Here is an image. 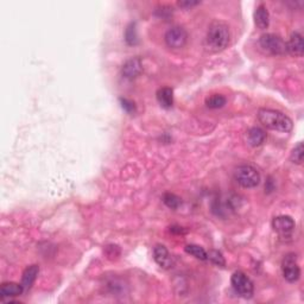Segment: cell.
I'll return each instance as SVG.
<instances>
[{"label": "cell", "instance_id": "1", "mask_svg": "<svg viewBox=\"0 0 304 304\" xmlns=\"http://www.w3.org/2000/svg\"><path fill=\"white\" fill-rule=\"evenodd\" d=\"M231 41V30L225 21L215 19L208 27L206 36V48L213 53L225 50Z\"/></svg>", "mask_w": 304, "mask_h": 304}, {"label": "cell", "instance_id": "2", "mask_svg": "<svg viewBox=\"0 0 304 304\" xmlns=\"http://www.w3.org/2000/svg\"><path fill=\"white\" fill-rule=\"evenodd\" d=\"M258 119L266 129L278 132H290L294 128V122L283 112L270 110V108H260L258 111Z\"/></svg>", "mask_w": 304, "mask_h": 304}, {"label": "cell", "instance_id": "3", "mask_svg": "<svg viewBox=\"0 0 304 304\" xmlns=\"http://www.w3.org/2000/svg\"><path fill=\"white\" fill-rule=\"evenodd\" d=\"M234 180L245 189H252L259 186L260 173L255 166L248 164L239 165L234 171Z\"/></svg>", "mask_w": 304, "mask_h": 304}, {"label": "cell", "instance_id": "4", "mask_svg": "<svg viewBox=\"0 0 304 304\" xmlns=\"http://www.w3.org/2000/svg\"><path fill=\"white\" fill-rule=\"evenodd\" d=\"M259 44L264 52L273 56H283L287 54V42L281 36L274 34H264L260 36Z\"/></svg>", "mask_w": 304, "mask_h": 304}, {"label": "cell", "instance_id": "5", "mask_svg": "<svg viewBox=\"0 0 304 304\" xmlns=\"http://www.w3.org/2000/svg\"><path fill=\"white\" fill-rule=\"evenodd\" d=\"M231 283L234 291L238 295H240L241 297L251 298L253 296V291H255L253 282L241 271H237V272L233 273V276L231 278Z\"/></svg>", "mask_w": 304, "mask_h": 304}, {"label": "cell", "instance_id": "6", "mask_svg": "<svg viewBox=\"0 0 304 304\" xmlns=\"http://www.w3.org/2000/svg\"><path fill=\"white\" fill-rule=\"evenodd\" d=\"M282 272L285 281L289 283H296L301 277V269H299L297 264V258H296L295 253H289L284 257L283 262H282Z\"/></svg>", "mask_w": 304, "mask_h": 304}, {"label": "cell", "instance_id": "7", "mask_svg": "<svg viewBox=\"0 0 304 304\" xmlns=\"http://www.w3.org/2000/svg\"><path fill=\"white\" fill-rule=\"evenodd\" d=\"M164 41L169 48L181 49L187 44L188 32L183 27L176 25V27L170 28L169 30L165 32Z\"/></svg>", "mask_w": 304, "mask_h": 304}, {"label": "cell", "instance_id": "8", "mask_svg": "<svg viewBox=\"0 0 304 304\" xmlns=\"http://www.w3.org/2000/svg\"><path fill=\"white\" fill-rule=\"evenodd\" d=\"M143 66L142 61L138 57H132L126 61L121 67V74L125 79L128 80H135L142 74Z\"/></svg>", "mask_w": 304, "mask_h": 304}, {"label": "cell", "instance_id": "9", "mask_svg": "<svg viewBox=\"0 0 304 304\" xmlns=\"http://www.w3.org/2000/svg\"><path fill=\"white\" fill-rule=\"evenodd\" d=\"M295 221L289 215H278L272 220V228L281 235H288L295 230Z\"/></svg>", "mask_w": 304, "mask_h": 304}, {"label": "cell", "instance_id": "10", "mask_svg": "<svg viewBox=\"0 0 304 304\" xmlns=\"http://www.w3.org/2000/svg\"><path fill=\"white\" fill-rule=\"evenodd\" d=\"M287 52L295 57H302L304 54L303 36L299 32H292L287 43Z\"/></svg>", "mask_w": 304, "mask_h": 304}, {"label": "cell", "instance_id": "11", "mask_svg": "<svg viewBox=\"0 0 304 304\" xmlns=\"http://www.w3.org/2000/svg\"><path fill=\"white\" fill-rule=\"evenodd\" d=\"M154 259L163 269H170L172 266V258L168 248L164 245H156L154 248Z\"/></svg>", "mask_w": 304, "mask_h": 304}, {"label": "cell", "instance_id": "12", "mask_svg": "<svg viewBox=\"0 0 304 304\" xmlns=\"http://www.w3.org/2000/svg\"><path fill=\"white\" fill-rule=\"evenodd\" d=\"M23 292H25L23 285L13 283V282H6V283H3L2 287H0V297L3 299L18 297Z\"/></svg>", "mask_w": 304, "mask_h": 304}, {"label": "cell", "instance_id": "13", "mask_svg": "<svg viewBox=\"0 0 304 304\" xmlns=\"http://www.w3.org/2000/svg\"><path fill=\"white\" fill-rule=\"evenodd\" d=\"M255 23L257 25V28L260 29V30H265V29L269 28L270 13H269V10H267V7L264 5V4H260V5L256 9Z\"/></svg>", "mask_w": 304, "mask_h": 304}, {"label": "cell", "instance_id": "14", "mask_svg": "<svg viewBox=\"0 0 304 304\" xmlns=\"http://www.w3.org/2000/svg\"><path fill=\"white\" fill-rule=\"evenodd\" d=\"M38 273H39L38 265H31L25 269V271L23 272V276H21V283H20L23 285L25 292L29 291L32 288V285H34Z\"/></svg>", "mask_w": 304, "mask_h": 304}, {"label": "cell", "instance_id": "15", "mask_svg": "<svg viewBox=\"0 0 304 304\" xmlns=\"http://www.w3.org/2000/svg\"><path fill=\"white\" fill-rule=\"evenodd\" d=\"M266 132L260 128H252L247 131V143L253 147L260 146L265 142Z\"/></svg>", "mask_w": 304, "mask_h": 304}, {"label": "cell", "instance_id": "16", "mask_svg": "<svg viewBox=\"0 0 304 304\" xmlns=\"http://www.w3.org/2000/svg\"><path fill=\"white\" fill-rule=\"evenodd\" d=\"M157 100L164 108H171L173 105V90L170 87H163L157 92Z\"/></svg>", "mask_w": 304, "mask_h": 304}, {"label": "cell", "instance_id": "17", "mask_svg": "<svg viewBox=\"0 0 304 304\" xmlns=\"http://www.w3.org/2000/svg\"><path fill=\"white\" fill-rule=\"evenodd\" d=\"M227 100L226 97L221 95V94H213V95L208 96L206 99V105H207L208 108H212V110H218V108H221L226 105Z\"/></svg>", "mask_w": 304, "mask_h": 304}, {"label": "cell", "instance_id": "18", "mask_svg": "<svg viewBox=\"0 0 304 304\" xmlns=\"http://www.w3.org/2000/svg\"><path fill=\"white\" fill-rule=\"evenodd\" d=\"M184 251H186L188 255L195 257V258L198 260H207V252H206L205 248L201 247V246L195 244L187 245L186 247H184Z\"/></svg>", "mask_w": 304, "mask_h": 304}, {"label": "cell", "instance_id": "19", "mask_svg": "<svg viewBox=\"0 0 304 304\" xmlns=\"http://www.w3.org/2000/svg\"><path fill=\"white\" fill-rule=\"evenodd\" d=\"M125 41L129 45H136L138 43V36H137V29L135 23H131L126 28Z\"/></svg>", "mask_w": 304, "mask_h": 304}, {"label": "cell", "instance_id": "20", "mask_svg": "<svg viewBox=\"0 0 304 304\" xmlns=\"http://www.w3.org/2000/svg\"><path fill=\"white\" fill-rule=\"evenodd\" d=\"M303 158H304V146H303V143L299 142L297 145L292 149L291 155H290V159L294 164L299 165V164H302Z\"/></svg>", "mask_w": 304, "mask_h": 304}, {"label": "cell", "instance_id": "21", "mask_svg": "<svg viewBox=\"0 0 304 304\" xmlns=\"http://www.w3.org/2000/svg\"><path fill=\"white\" fill-rule=\"evenodd\" d=\"M163 202H164L166 207L171 208L173 211L179 208L181 204H182L181 198L179 196H176L175 194H171V193H166L163 195Z\"/></svg>", "mask_w": 304, "mask_h": 304}, {"label": "cell", "instance_id": "22", "mask_svg": "<svg viewBox=\"0 0 304 304\" xmlns=\"http://www.w3.org/2000/svg\"><path fill=\"white\" fill-rule=\"evenodd\" d=\"M207 259L211 260V262L214 264V265L219 267H225L226 266V260L223 258L222 253L216 251V249H212L207 253Z\"/></svg>", "mask_w": 304, "mask_h": 304}, {"label": "cell", "instance_id": "23", "mask_svg": "<svg viewBox=\"0 0 304 304\" xmlns=\"http://www.w3.org/2000/svg\"><path fill=\"white\" fill-rule=\"evenodd\" d=\"M119 101H120V106L125 112H128V113H130V114L136 113L137 107H136V104L133 103V101L125 99V97H120Z\"/></svg>", "mask_w": 304, "mask_h": 304}, {"label": "cell", "instance_id": "24", "mask_svg": "<svg viewBox=\"0 0 304 304\" xmlns=\"http://www.w3.org/2000/svg\"><path fill=\"white\" fill-rule=\"evenodd\" d=\"M200 4V2H189V0H186V2H179V6L183 7V9H188V7L196 6Z\"/></svg>", "mask_w": 304, "mask_h": 304}]
</instances>
